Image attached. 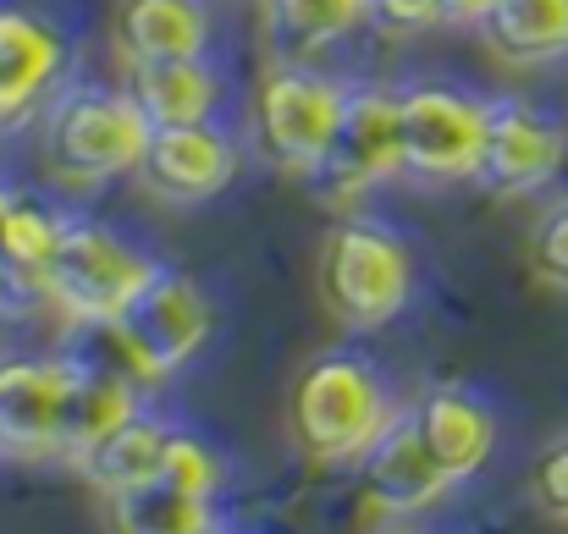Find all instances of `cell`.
Instances as JSON below:
<instances>
[{
  "label": "cell",
  "instance_id": "1",
  "mask_svg": "<svg viewBox=\"0 0 568 534\" xmlns=\"http://www.w3.org/2000/svg\"><path fill=\"white\" fill-rule=\"evenodd\" d=\"M150 116L128 89H61L39 122V155L67 187H105L133 177L150 144Z\"/></svg>",
  "mask_w": 568,
  "mask_h": 534
},
{
  "label": "cell",
  "instance_id": "2",
  "mask_svg": "<svg viewBox=\"0 0 568 534\" xmlns=\"http://www.w3.org/2000/svg\"><path fill=\"white\" fill-rule=\"evenodd\" d=\"M392 424L386 386L365 358H315L287 391V430L315 463H354Z\"/></svg>",
  "mask_w": 568,
  "mask_h": 534
},
{
  "label": "cell",
  "instance_id": "3",
  "mask_svg": "<svg viewBox=\"0 0 568 534\" xmlns=\"http://www.w3.org/2000/svg\"><path fill=\"white\" fill-rule=\"evenodd\" d=\"M315 281H321V304L337 326L381 331L386 320L403 315V304L414 292V259H408V243L397 232L354 215V220H337L326 232L321 259H315Z\"/></svg>",
  "mask_w": 568,
  "mask_h": 534
},
{
  "label": "cell",
  "instance_id": "4",
  "mask_svg": "<svg viewBox=\"0 0 568 534\" xmlns=\"http://www.w3.org/2000/svg\"><path fill=\"white\" fill-rule=\"evenodd\" d=\"M155 270L161 265L111 226L67 220L33 281L67 320H122V309L150 287Z\"/></svg>",
  "mask_w": 568,
  "mask_h": 534
},
{
  "label": "cell",
  "instance_id": "5",
  "mask_svg": "<svg viewBox=\"0 0 568 534\" xmlns=\"http://www.w3.org/2000/svg\"><path fill=\"white\" fill-rule=\"evenodd\" d=\"M343 105H348V83H337L332 72H315L304 61L265 66L254 89V133L265 161L287 177L315 182L332 155Z\"/></svg>",
  "mask_w": 568,
  "mask_h": 534
},
{
  "label": "cell",
  "instance_id": "6",
  "mask_svg": "<svg viewBox=\"0 0 568 534\" xmlns=\"http://www.w3.org/2000/svg\"><path fill=\"white\" fill-rule=\"evenodd\" d=\"M491 100H475L453 83L397 89V133H403V177L419 182H475L486 155Z\"/></svg>",
  "mask_w": 568,
  "mask_h": 534
},
{
  "label": "cell",
  "instance_id": "7",
  "mask_svg": "<svg viewBox=\"0 0 568 534\" xmlns=\"http://www.w3.org/2000/svg\"><path fill=\"white\" fill-rule=\"evenodd\" d=\"M403 177V133H397V89H348V105H343V122H337V138H332V155L321 166V187L326 198H359L381 182Z\"/></svg>",
  "mask_w": 568,
  "mask_h": 534
},
{
  "label": "cell",
  "instance_id": "8",
  "mask_svg": "<svg viewBox=\"0 0 568 534\" xmlns=\"http://www.w3.org/2000/svg\"><path fill=\"white\" fill-rule=\"evenodd\" d=\"M122 326H128V337L139 342L144 363L155 369V380H166V374H178V369L210 342V331H215V304H210V292H204L193 276L161 265V270L150 276V287L122 309Z\"/></svg>",
  "mask_w": 568,
  "mask_h": 534
},
{
  "label": "cell",
  "instance_id": "9",
  "mask_svg": "<svg viewBox=\"0 0 568 534\" xmlns=\"http://www.w3.org/2000/svg\"><path fill=\"white\" fill-rule=\"evenodd\" d=\"M67 78V33L28 11L0 0V133L33 122Z\"/></svg>",
  "mask_w": 568,
  "mask_h": 534
},
{
  "label": "cell",
  "instance_id": "10",
  "mask_svg": "<svg viewBox=\"0 0 568 534\" xmlns=\"http://www.w3.org/2000/svg\"><path fill=\"white\" fill-rule=\"evenodd\" d=\"M568 161V138L564 127L525 105V100H491V116H486V155H480V177L491 193L503 198H519V193H536L564 172Z\"/></svg>",
  "mask_w": 568,
  "mask_h": 534
},
{
  "label": "cell",
  "instance_id": "11",
  "mask_svg": "<svg viewBox=\"0 0 568 534\" xmlns=\"http://www.w3.org/2000/svg\"><path fill=\"white\" fill-rule=\"evenodd\" d=\"M133 177L144 182V193H155L161 204H204V198L232 187V177H237V144L215 122L155 127Z\"/></svg>",
  "mask_w": 568,
  "mask_h": 534
},
{
  "label": "cell",
  "instance_id": "12",
  "mask_svg": "<svg viewBox=\"0 0 568 534\" xmlns=\"http://www.w3.org/2000/svg\"><path fill=\"white\" fill-rule=\"evenodd\" d=\"M61 413H67V363L61 358L0 363V452H11V458L61 452Z\"/></svg>",
  "mask_w": 568,
  "mask_h": 534
},
{
  "label": "cell",
  "instance_id": "13",
  "mask_svg": "<svg viewBox=\"0 0 568 534\" xmlns=\"http://www.w3.org/2000/svg\"><path fill=\"white\" fill-rule=\"evenodd\" d=\"M359 485H365V502L386 513V518H408V513H425L430 502L447 496V474L436 469V458L425 452L414 419L392 413V424L381 430L376 441L365 446L359 458Z\"/></svg>",
  "mask_w": 568,
  "mask_h": 534
},
{
  "label": "cell",
  "instance_id": "14",
  "mask_svg": "<svg viewBox=\"0 0 568 534\" xmlns=\"http://www.w3.org/2000/svg\"><path fill=\"white\" fill-rule=\"evenodd\" d=\"M408 419H414L425 452L436 458V469H442L453 485L475 480V474L486 469L491 446H497V419H491V408H486L480 397L458 391V386L425 391L419 408H414Z\"/></svg>",
  "mask_w": 568,
  "mask_h": 534
},
{
  "label": "cell",
  "instance_id": "15",
  "mask_svg": "<svg viewBox=\"0 0 568 534\" xmlns=\"http://www.w3.org/2000/svg\"><path fill=\"white\" fill-rule=\"evenodd\" d=\"M111 39L122 61H183L210 55L215 17L204 0H116L111 11Z\"/></svg>",
  "mask_w": 568,
  "mask_h": 534
},
{
  "label": "cell",
  "instance_id": "16",
  "mask_svg": "<svg viewBox=\"0 0 568 534\" xmlns=\"http://www.w3.org/2000/svg\"><path fill=\"white\" fill-rule=\"evenodd\" d=\"M122 89L139 100L150 127H193V122H215V111H221V72L204 55L133 61Z\"/></svg>",
  "mask_w": 568,
  "mask_h": 534
},
{
  "label": "cell",
  "instance_id": "17",
  "mask_svg": "<svg viewBox=\"0 0 568 534\" xmlns=\"http://www.w3.org/2000/svg\"><path fill=\"white\" fill-rule=\"evenodd\" d=\"M139 386L116 380V374H100V369H72L67 363V413H61V452L67 458H83L94 452L111 430H122L133 413H139Z\"/></svg>",
  "mask_w": 568,
  "mask_h": 534
},
{
  "label": "cell",
  "instance_id": "18",
  "mask_svg": "<svg viewBox=\"0 0 568 534\" xmlns=\"http://www.w3.org/2000/svg\"><path fill=\"white\" fill-rule=\"evenodd\" d=\"M491 55L508 66H547L568 55V0H497L480 22Z\"/></svg>",
  "mask_w": 568,
  "mask_h": 534
},
{
  "label": "cell",
  "instance_id": "19",
  "mask_svg": "<svg viewBox=\"0 0 568 534\" xmlns=\"http://www.w3.org/2000/svg\"><path fill=\"white\" fill-rule=\"evenodd\" d=\"M166 446H172V424H161L155 413H133L122 430H111L94 452H83V480L111 496V491H128V485H144L166 469Z\"/></svg>",
  "mask_w": 568,
  "mask_h": 534
},
{
  "label": "cell",
  "instance_id": "20",
  "mask_svg": "<svg viewBox=\"0 0 568 534\" xmlns=\"http://www.w3.org/2000/svg\"><path fill=\"white\" fill-rule=\"evenodd\" d=\"M260 11L282 61H310L365 28V0H260Z\"/></svg>",
  "mask_w": 568,
  "mask_h": 534
},
{
  "label": "cell",
  "instance_id": "21",
  "mask_svg": "<svg viewBox=\"0 0 568 534\" xmlns=\"http://www.w3.org/2000/svg\"><path fill=\"white\" fill-rule=\"evenodd\" d=\"M105 530L111 534H204L210 530V502L155 474L144 485H128V491L105 496Z\"/></svg>",
  "mask_w": 568,
  "mask_h": 534
},
{
  "label": "cell",
  "instance_id": "22",
  "mask_svg": "<svg viewBox=\"0 0 568 534\" xmlns=\"http://www.w3.org/2000/svg\"><path fill=\"white\" fill-rule=\"evenodd\" d=\"M61 226L67 220L50 204H39L33 193L0 187V265L11 276H39V265L50 259Z\"/></svg>",
  "mask_w": 568,
  "mask_h": 534
},
{
  "label": "cell",
  "instance_id": "23",
  "mask_svg": "<svg viewBox=\"0 0 568 534\" xmlns=\"http://www.w3.org/2000/svg\"><path fill=\"white\" fill-rule=\"evenodd\" d=\"M61 363L72 369H100V374H116L128 386H155V369L144 363L139 342L128 337L122 320H72L67 331V348H61Z\"/></svg>",
  "mask_w": 568,
  "mask_h": 534
},
{
  "label": "cell",
  "instance_id": "24",
  "mask_svg": "<svg viewBox=\"0 0 568 534\" xmlns=\"http://www.w3.org/2000/svg\"><path fill=\"white\" fill-rule=\"evenodd\" d=\"M365 28H376L381 39H419L442 22V0H365Z\"/></svg>",
  "mask_w": 568,
  "mask_h": 534
},
{
  "label": "cell",
  "instance_id": "25",
  "mask_svg": "<svg viewBox=\"0 0 568 534\" xmlns=\"http://www.w3.org/2000/svg\"><path fill=\"white\" fill-rule=\"evenodd\" d=\"M161 480H172V485H183L193 496H215V485H221V469H215V458H210V446L204 441H193L183 430H172V446H166V469H161Z\"/></svg>",
  "mask_w": 568,
  "mask_h": 534
},
{
  "label": "cell",
  "instance_id": "26",
  "mask_svg": "<svg viewBox=\"0 0 568 534\" xmlns=\"http://www.w3.org/2000/svg\"><path fill=\"white\" fill-rule=\"evenodd\" d=\"M530 265H536V276H541L547 287L568 292V204L547 209V215L536 220V237H530Z\"/></svg>",
  "mask_w": 568,
  "mask_h": 534
},
{
  "label": "cell",
  "instance_id": "27",
  "mask_svg": "<svg viewBox=\"0 0 568 534\" xmlns=\"http://www.w3.org/2000/svg\"><path fill=\"white\" fill-rule=\"evenodd\" d=\"M536 502H541L552 518L568 524V441L552 446V452L536 463Z\"/></svg>",
  "mask_w": 568,
  "mask_h": 534
},
{
  "label": "cell",
  "instance_id": "28",
  "mask_svg": "<svg viewBox=\"0 0 568 534\" xmlns=\"http://www.w3.org/2000/svg\"><path fill=\"white\" fill-rule=\"evenodd\" d=\"M497 0H442V22L447 28H480L491 17Z\"/></svg>",
  "mask_w": 568,
  "mask_h": 534
},
{
  "label": "cell",
  "instance_id": "29",
  "mask_svg": "<svg viewBox=\"0 0 568 534\" xmlns=\"http://www.w3.org/2000/svg\"><path fill=\"white\" fill-rule=\"evenodd\" d=\"M6 276H11V270H6V265H0V298H6Z\"/></svg>",
  "mask_w": 568,
  "mask_h": 534
},
{
  "label": "cell",
  "instance_id": "30",
  "mask_svg": "<svg viewBox=\"0 0 568 534\" xmlns=\"http://www.w3.org/2000/svg\"><path fill=\"white\" fill-rule=\"evenodd\" d=\"M204 534H215V530H204Z\"/></svg>",
  "mask_w": 568,
  "mask_h": 534
}]
</instances>
